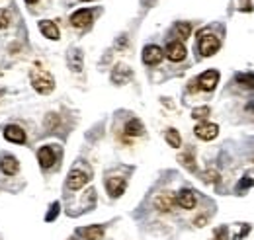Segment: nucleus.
Listing matches in <instances>:
<instances>
[{
    "mask_svg": "<svg viewBox=\"0 0 254 240\" xmlns=\"http://www.w3.org/2000/svg\"><path fill=\"white\" fill-rule=\"evenodd\" d=\"M30 78H32L33 88L39 94H49L55 88V78L47 70H43V68H33L32 72H30Z\"/></svg>",
    "mask_w": 254,
    "mask_h": 240,
    "instance_id": "f257e3e1",
    "label": "nucleus"
},
{
    "mask_svg": "<svg viewBox=\"0 0 254 240\" xmlns=\"http://www.w3.org/2000/svg\"><path fill=\"white\" fill-rule=\"evenodd\" d=\"M219 47H221V41H219L217 35H213V33H199L197 49H199V53H201L203 57L215 55V53L219 51Z\"/></svg>",
    "mask_w": 254,
    "mask_h": 240,
    "instance_id": "f03ea898",
    "label": "nucleus"
},
{
    "mask_svg": "<svg viewBox=\"0 0 254 240\" xmlns=\"http://www.w3.org/2000/svg\"><path fill=\"white\" fill-rule=\"evenodd\" d=\"M186 45L182 43V41H172V43H168L166 45V57L172 60V62H180V60L186 59Z\"/></svg>",
    "mask_w": 254,
    "mask_h": 240,
    "instance_id": "7ed1b4c3",
    "label": "nucleus"
},
{
    "mask_svg": "<svg viewBox=\"0 0 254 240\" xmlns=\"http://www.w3.org/2000/svg\"><path fill=\"white\" fill-rule=\"evenodd\" d=\"M195 137H199L201 141H213L219 133V127L215 123H199L195 125Z\"/></svg>",
    "mask_w": 254,
    "mask_h": 240,
    "instance_id": "20e7f679",
    "label": "nucleus"
},
{
    "mask_svg": "<svg viewBox=\"0 0 254 240\" xmlns=\"http://www.w3.org/2000/svg\"><path fill=\"white\" fill-rule=\"evenodd\" d=\"M217 82H219V72L217 70H205L199 78H197V84H199V88L205 92H211L215 86H217Z\"/></svg>",
    "mask_w": 254,
    "mask_h": 240,
    "instance_id": "39448f33",
    "label": "nucleus"
},
{
    "mask_svg": "<svg viewBox=\"0 0 254 240\" xmlns=\"http://www.w3.org/2000/svg\"><path fill=\"white\" fill-rule=\"evenodd\" d=\"M90 22H92V10H86V8L76 10V12L70 16V24H72L74 28H78V30L88 28Z\"/></svg>",
    "mask_w": 254,
    "mask_h": 240,
    "instance_id": "423d86ee",
    "label": "nucleus"
},
{
    "mask_svg": "<svg viewBox=\"0 0 254 240\" xmlns=\"http://www.w3.org/2000/svg\"><path fill=\"white\" fill-rule=\"evenodd\" d=\"M162 57H164V51L159 45H147L143 49V62L145 64H159Z\"/></svg>",
    "mask_w": 254,
    "mask_h": 240,
    "instance_id": "0eeeda50",
    "label": "nucleus"
},
{
    "mask_svg": "<svg viewBox=\"0 0 254 240\" xmlns=\"http://www.w3.org/2000/svg\"><path fill=\"white\" fill-rule=\"evenodd\" d=\"M126 185H127L126 178L114 176V178H108V180H106V189H108V193H110L112 197H120V195L126 191Z\"/></svg>",
    "mask_w": 254,
    "mask_h": 240,
    "instance_id": "6e6552de",
    "label": "nucleus"
},
{
    "mask_svg": "<svg viewBox=\"0 0 254 240\" xmlns=\"http://www.w3.org/2000/svg\"><path fill=\"white\" fill-rule=\"evenodd\" d=\"M174 205H176V197H174L172 193H168V191L160 193L159 197L155 199V207H157L160 213H168V211H172L174 209Z\"/></svg>",
    "mask_w": 254,
    "mask_h": 240,
    "instance_id": "1a4fd4ad",
    "label": "nucleus"
},
{
    "mask_svg": "<svg viewBox=\"0 0 254 240\" xmlns=\"http://www.w3.org/2000/svg\"><path fill=\"white\" fill-rule=\"evenodd\" d=\"M88 180H90V178L86 176V172H82V170H72V172L68 174L66 185H68V189H80L82 185H86Z\"/></svg>",
    "mask_w": 254,
    "mask_h": 240,
    "instance_id": "9d476101",
    "label": "nucleus"
},
{
    "mask_svg": "<svg viewBox=\"0 0 254 240\" xmlns=\"http://www.w3.org/2000/svg\"><path fill=\"white\" fill-rule=\"evenodd\" d=\"M4 137L8 141H12V143H18V145L26 143V131L22 127H18V125H8L4 129Z\"/></svg>",
    "mask_w": 254,
    "mask_h": 240,
    "instance_id": "9b49d317",
    "label": "nucleus"
},
{
    "mask_svg": "<svg viewBox=\"0 0 254 240\" xmlns=\"http://www.w3.org/2000/svg\"><path fill=\"white\" fill-rule=\"evenodd\" d=\"M0 170H2L6 176L18 174V170H20L18 158H16V156H2V160H0Z\"/></svg>",
    "mask_w": 254,
    "mask_h": 240,
    "instance_id": "f8f14e48",
    "label": "nucleus"
},
{
    "mask_svg": "<svg viewBox=\"0 0 254 240\" xmlns=\"http://www.w3.org/2000/svg\"><path fill=\"white\" fill-rule=\"evenodd\" d=\"M37 160H39V164H41V168H51L53 164H55V152L51 147H41L39 152H37Z\"/></svg>",
    "mask_w": 254,
    "mask_h": 240,
    "instance_id": "ddd939ff",
    "label": "nucleus"
},
{
    "mask_svg": "<svg viewBox=\"0 0 254 240\" xmlns=\"http://www.w3.org/2000/svg\"><path fill=\"white\" fill-rule=\"evenodd\" d=\"M176 205H180L182 209H193L195 207V195L190 189H182L176 195Z\"/></svg>",
    "mask_w": 254,
    "mask_h": 240,
    "instance_id": "4468645a",
    "label": "nucleus"
},
{
    "mask_svg": "<svg viewBox=\"0 0 254 240\" xmlns=\"http://www.w3.org/2000/svg\"><path fill=\"white\" fill-rule=\"evenodd\" d=\"M78 235L84 240H102L104 239V227L92 225V227H86V229H78Z\"/></svg>",
    "mask_w": 254,
    "mask_h": 240,
    "instance_id": "2eb2a0df",
    "label": "nucleus"
},
{
    "mask_svg": "<svg viewBox=\"0 0 254 240\" xmlns=\"http://www.w3.org/2000/svg\"><path fill=\"white\" fill-rule=\"evenodd\" d=\"M39 30H41V33H43L47 39H53V41L59 39V28L55 26V22L43 20V22H39Z\"/></svg>",
    "mask_w": 254,
    "mask_h": 240,
    "instance_id": "dca6fc26",
    "label": "nucleus"
},
{
    "mask_svg": "<svg viewBox=\"0 0 254 240\" xmlns=\"http://www.w3.org/2000/svg\"><path fill=\"white\" fill-rule=\"evenodd\" d=\"M145 133V127L139 120H129L126 125V135L129 137H141Z\"/></svg>",
    "mask_w": 254,
    "mask_h": 240,
    "instance_id": "f3484780",
    "label": "nucleus"
},
{
    "mask_svg": "<svg viewBox=\"0 0 254 240\" xmlns=\"http://www.w3.org/2000/svg\"><path fill=\"white\" fill-rule=\"evenodd\" d=\"M131 78V70L127 68V66H116L114 68V72H112V80L116 82V84H122V82H126V80H129Z\"/></svg>",
    "mask_w": 254,
    "mask_h": 240,
    "instance_id": "a211bd4d",
    "label": "nucleus"
},
{
    "mask_svg": "<svg viewBox=\"0 0 254 240\" xmlns=\"http://www.w3.org/2000/svg\"><path fill=\"white\" fill-rule=\"evenodd\" d=\"M164 139H166V143H168L170 147H174V149H180V145H182L180 133H178L176 129H168L166 135H164Z\"/></svg>",
    "mask_w": 254,
    "mask_h": 240,
    "instance_id": "6ab92c4d",
    "label": "nucleus"
},
{
    "mask_svg": "<svg viewBox=\"0 0 254 240\" xmlns=\"http://www.w3.org/2000/svg\"><path fill=\"white\" fill-rule=\"evenodd\" d=\"M176 31H178V37H180V39H188L191 33V26L186 24V22H180V24L176 26Z\"/></svg>",
    "mask_w": 254,
    "mask_h": 240,
    "instance_id": "aec40b11",
    "label": "nucleus"
},
{
    "mask_svg": "<svg viewBox=\"0 0 254 240\" xmlns=\"http://www.w3.org/2000/svg\"><path fill=\"white\" fill-rule=\"evenodd\" d=\"M70 66H72V70H82V55H80V51H72V59H70Z\"/></svg>",
    "mask_w": 254,
    "mask_h": 240,
    "instance_id": "412c9836",
    "label": "nucleus"
},
{
    "mask_svg": "<svg viewBox=\"0 0 254 240\" xmlns=\"http://www.w3.org/2000/svg\"><path fill=\"white\" fill-rule=\"evenodd\" d=\"M191 116H193V120H205V118L209 116V108H207V106H203V108H195V110L191 112Z\"/></svg>",
    "mask_w": 254,
    "mask_h": 240,
    "instance_id": "4be33fe9",
    "label": "nucleus"
},
{
    "mask_svg": "<svg viewBox=\"0 0 254 240\" xmlns=\"http://www.w3.org/2000/svg\"><path fill=\"white\" fill-rule=\"evenodd\" d=\"M239 82H241L245 88H253L254 90V74H241V76H239Z\"/></svg>",
    "mask_w": 254,
    "mask_h": 240,
    "instance_id": "5701e85b",
    "label": "nucleus"
},
{
    "mask_svg": "<svg viewBox=\"0 0 254 240\" xmlns=\"http://www.w3.org/2000/svg\"><path fill=\"white\" fill-rule=\"evenodd\" d=\"M8 24H10V12L8 10H0V30L8 28Z\"/></svg>",
    "mask_w": 254,
    "mask_h": 240,
    "instance_id": "b1692460",
    "label": "nucleus"
},
{
    "mask_svg": "<svg viewBox=\"0 0 254 240\" xmlns=\"http://www.w3.org/2000/svg\"><path fill=\"white\" fill-rule=\"evenodd\" d=\"M180 160H182V164L184 166H188L190 170H193V160H191V152H188V156L184 154V156H180Z\"/></svg>",
    "mask_w": 254,
    "mask_h": 240,
    "instance_id": "393cba45",
    "label": "nucleus"
},
{
    "mask_svg": "<svg viewBox=\"0 0 254 240\" xmlns=\"http://www.w3.org/2000/svg\"><path fill=\"white\" fill-rule=\"evenodd\" d=\"M227 239V229H221L217 235H215V240H225Z\"/></svg>",
    "mask_w": 254,
    "mask_h": 240,
    "instance_id": "a878e982",
    "label": "nucleus"
},
{
    "mask_svg": "<svg viewBox=\"0 0 254 240\" xmlns=\"http://www.w3.org/2000/svg\"><path fill=\"white\" fill-rule=\"evenodd\" d=\"M247 185L251 187V185H253V180H243L241 181V185H239V189H243V187H247Z\"/></svg>",
    "mask_w": 254,
    "mask_h": 240,
    "instance_id": "bb28decb",
    "label": "nucleus"
},
{
    "mask_svg": "<svg viewBox=\"0 0 254 240\" xmlns=\"http://www.w3.org/2000/svg\"><path fill=\"white\" fill-rule=\"evenodd\" d=\"M26 2H28V4H33V2H37V0H26Z\"/></svg>",
    "mask_w": 254,
    "mask_h": 240,
    "instance_id": "cd10ccee",
    "label": "nucleus"
},
{
    "mask_svg": "<svg viewBox=\"0 0 254 240\" xmlns=\"http://www.w3.org/2000/svg\"><path fill=\"white\" fill-rule=\"evenodd\" d=\"M84 2H90V0H84Z\"/></svg>",
    "mask_w": 254,
    "mask_h": 240,
    "instance_id": "c85d7f7f",
    "label": "nucleus"
}]
</instances>
